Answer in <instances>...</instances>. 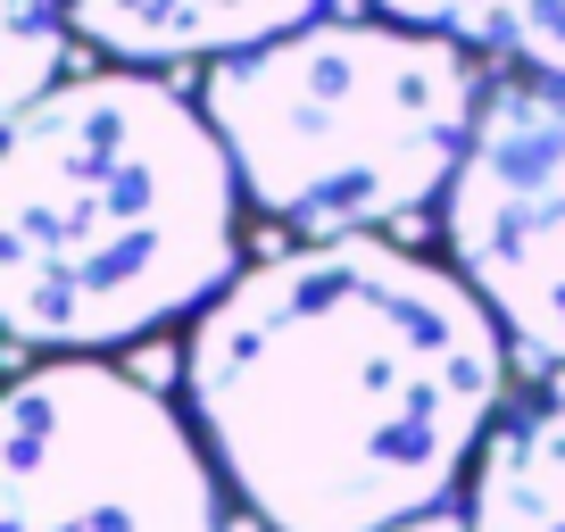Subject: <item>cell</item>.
<instances>
[{"instance_id":"6da1fadb","label":"cell","mask_w":565,"mask_h":532,"mask_svg":"<svg viewBox=\"0 0 565 532\" xmlns=\"http://www.w3.org/2000/svg\"><path fill=\"white\" fill-rule=\"evenodd\" d=\"M515 341L399 233L282 242L183 324V408L258 532H399L466 499Z\"/></svg>"},{"instance_id":"7a4b0ae2","label":"cell","mask_w":565,"mask_h":532,"mask_svg":"<svg viewBox=\"0 0 565 532\" xmlns=\"http://www.w3.org/2000/svg\"><path fill=\"white\" fill-rule=\"evenodd\" d=\"M242 167L167 67H84L0 134V333L117 358L192 324L249 266Z\"/></svg>"},{"instance_id":"3957f363","label":"cell","mask_w":565,"mask_h":532,"mask_svg":"<svg viewBox=\"0 0 565 532\" xmlns=\"http://www.w3.org/2000/svg\"><path fill=\"white\" fill-rule=\"evenodd\" d=\"M499 75L475 51L391 18H333L275 34L200 67V108L216 117L249 209L291 242L399 233L441 216L482 100Z\"/></svg>"},{"instance_id":"277c9868","label":"cell","mask_w":565,"mask_h":532,"mask_svg":"<svg viewBox=\"0 0 565 532\" xmlns=\"http://www.w3.org/2000/svg\"><path fill=\"white\" fill-rule=\"evenodd\" d=\"M0 532H233V482L125 358H25L0 400Z\"/></svg>"},{"instance_id":"5b68a950","label":"cell","mask_w":565,"mask_h":532,"mask_svg":"<svg viewBox=\"0 0 565 532\" xmlns=\"http://www.w3.org/2000/svg\"><path fill=\"white\" fill-rule=\"evenodd\" d=\"M441 249L508 324L515 366H565V75H499L441 200Z\"/></svg>"},{"instance_id":"8992f818","label":"cell","mask_w":565,"mask_h":532,"mask_svg":"<svg viewBox=\"0 0 565 532\" xmlns=\"http://www.w3.org/2000/svg\"><path fill=\"white\" fill-rule=\"evenodd\" d=\"M84 42L117 67H216L233 51H258L275 34L333 18L341 0H67Z\"/></svg>"},{"instance_id":"52a82bcc","label":"cell","mask_w":565,"mask_h":532,"mask_svg":"<svg viewBox=\"0 0 565 532\" xmlns=\"http://www.w3.org/2000/svg\"><path fill=\"white\" fill-rule=\"evenodd\" d=\"M475 532H565V366L515 374L466 482Z\"/></svg>"},{"instance_id":"ba28073f","label":"cell","mask_w":565,"mask_h":532,"mask_svg":"<svg viewBox=\"0 0 565 532\" xmlns=\"http://www.w3.org/2000/svg\"><path fill=\"white\" fill-rule=\"evenodd\" d=\"M358 9L458 42L491 75H565V0H358Z\"/></svg>"},{"instance_id":"9c48e42d","label":"cell","mask_w":565,"mask_h":532,"mask_svg":"<svg viewBox=\"0 0 565 532\" xmlns=\"http://www.w3.org/2000/svg\"><path fill=\"white\" fill-rule=\"evenodd\" d=\"M92 58L100 51L84 42L67 0H0V117L42 108L58 84H75Z\"/></svg>"},{"instance_id":"30bf717a","label":"cell","mask_w":565,"mask_h":532,"mask_svg":"<svg viewBox=\"0 0 565 532\" xmlns=\"http://www.w3.org/2000/svg\"><path fill=\"white\" fill-rule=\"evenodd\" d=\"M399 532H475V524H466V499H449V508H433V515H407Z\"/></svg>"}]
</instances>
